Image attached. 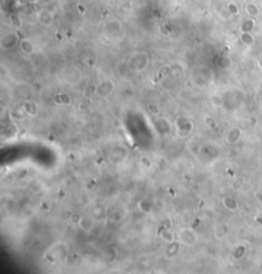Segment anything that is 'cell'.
Masks as SVG:
<instances>
[{
    "mask_svg": "<svg viewBox=\"0 0 262 274\" xmlns=\"http://www.w3.org/2000/svg\"><path fill=\"white\" fill-rule=\"evenodd\" d=\"M179 237H180L182 242L188 245V246H192L193 243H196V234L192 232V230H189V229L182 230V232L179 233Z\"/></svg>",
    "mask_w": 262,
    "mask_h": 274,
    "instance_id": "1",
    "label": "cell"
},
{
    "mask_svg": "<svg viewBox=\"0 0 262 274\" xmlns=\"http://www.w3.org/2000/svg\"><path fill=\"white\" fill-rule=\"evenodd\" d=\"M113 89H114V86L111 85L110 82H105V83H101V86H99L97 91L100 92L101 96H106V95H109L111 91H113Z\"/></svg>",
    "mask_w": 262,
    "mask_h": 274,
    "instance_id": "2",
    "label": "cell"
},
{
    "mask_svg": "<svg viewBox=\"0 0 262 274\" xmlns=\"http://www.w3.org/2000/svg\"><path fill=\"white\" fill-rule=\"evenodd\" d=\"M223 204H224V206H225L228 210H235V209L238 208V202L234 200L233 197H225L223 200Z\"/></svg>",
    "mask_w": 262,
    "mask_h": 274,
    "instance_id": "3",
    "label": "cell"
},
{
    "mask_svg": "<svg viewBox=\"0 0 262 274\" xmlns=\"http://www.w3.org/2000/svg\"><path fill=\"white\" fill-rule=\"evenodd\" d=\"M23 109H24V111L27 113V114L33 115V114H36V111H37V106H36L35 103H32V101H26V103L23 104Z\"/></svg>",
    "mask_w": 262,
    "mask_h": 274,
    "instance_id": "4",
    "label": "cell"
},
{
    "mask_svg": "<svg viewBox=\"0 0 262 274\" xmlns=\"http://www.w3.org/2000/svg\"><path fill=\"white\" fill-rule=\"evenodd\" d=\"M240 137V130H232L230 132L228 133V136H226V140H228V142H230V143H234L235 141H238Z\"/></svg>",
    "mask_w": 262,
    "mask_h": 274,
    "instance_id": "5",
    "label": "cell"
},
{
    "mask_svg": "<svg viewBox=\"0 0 262 274\" xmlns=\"http://www.w3.org/2000/svg\"><path fill=\"white\" fill-rule=\"evenodd\" d=\"M21 49H22L24 54H31L33 47H32V44L28 40H23V41H21Z\"/></svg>",
    "mask_w": 262,
    "mask_h": 274,
    "instance_id": "6",
    "label": "cell"
},
{
    "mask_svg": "<svg viewBox=\"0 0 262 274\" xmlns=\"http://www.w3.org/2000/svg\"><path fill=\"white\" fill-rule=\"evenodd\" d=\"M79 225H81L83 229L88 230L90 228H92V220H91L90 218H87V217H84V218L81 219V222H79Z\"/></svg>",
    "mask_w": 262,
    "mask_h": 274,
    "instance_id": "7",
    "label": "cell"
},
{
    "mask_svg": "<svg viewBox=\"0 0 262 274\" xmlns=\"http://www.w3.org/2000/svg\"><path fill=\"white\" fill-rule=\"evenodd\" d=\"M245 12H247L249 15H257V13H258V9H257V7H256L254 4H248L247 7H245Z\"/></svg>",
    "mask_w": 262,
    "mask_h": 274,
    "instance_id": "8",
    "label": "cell"
},
{
    "mask_svg": "<svg viewBox=\"0 0 262 274\" xmlns=\"http://www.w3.org/2000/svg\"><path fill=\"white\" fill-rule=\"evenodd\" d=\"M161 236H163V238L165 241H168V242H172V241H173V234L169 230V228H164V233Z\"/></svg>",
    "mask_w": 262,
    "mask_h": 274,
    "instance_id": "9",
    "label": "cell"
},
{
    "mask_svg": "<svg viewBox=\"0 0 262 274\" xmlns=\"http://www.w3.org/2000/svg\"><path fill=\"white\" fill-rule=\"evenodd\" d=\"M242 41L244 42V44H247V45H251L253 42V39L249 36L248 32H243V35H242Z\"/></svg>",
    "mask_w": 262,
    "mask_h": 274,
    "instance_id": "10",
    "label": "cell"
},
{
    "mask_svg": "<svg viewBox=\"0 0 262 274\" xmlns=\"http://www.w3.org/2000/svg\"><path fill=\"white\" fill-rule=\"evenodd\" d=\"M228 9H229V12H230L232 14H237L238 13V7H237V5H234V4H229Z\"/></svg>",
    "mask_w": 262,
    "mask_h": 274,
    "instance_id": "11",
    "label": "cell"
},
{
    "mask_svg": "<svg viewBox=\"0 0 262 274\" xmlns=\"http://www.w3.org/2000/svg\"><path fill=\"white\" fill-rule=\"evenodd\" d=\"M81 219H82V217H79L78 214H72V215H71V222L73 220V223H78V224H79Z\"/></svg>",
    "mask_w": 262,
    "mask_h": 274,
    "instance_id": "12",
    "label": "cell"
},
{
    "mask_svg": "<svg viewBox=\"0 0 262 274\" xmlns=\"http://www.w3.org/2000/svg\"><path fill=\"white\" fill-rule=\"evenodd\" d=\"M148 109H150V110H151V111H155V113H157V111H159V110H157V108H156V106H155V105L152 106V104H151V105H150V106H148Z\"/></svg>",
    "mask_w": 262,
    "mask_h": 274,
    "instance_id": "13",
    "label": "cell"
}]
</instances>
